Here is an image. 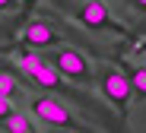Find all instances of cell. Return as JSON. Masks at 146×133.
<instances>
[{"instance_id":"13","label":"cell","mask_w":146,"mask_h":133,"mask_svg":"<svg viewBox=\"0 0 146 133\" xmlns=\"http://www.w3.org/2000/svg\"><path fill=\"white\" fill-rule=\"evenodd\" d=\"M22 3H26V7H32V3H38V0H22Z\"/></svg>"},{"instance_id":"14","label":"cell","mask_w":146,"mask_h":133,"mask_svg":"<svg viewBox=\"0 0 146 133\" xmlns=\"http://www.w3.org/2000/svg\"><path fill=\"white\" fill-rule=\"evenodd\" d=\"M140 51H143V54H146V41H140Z\"/></svg>"},{"instance_id":"3","label":"cell","mask_w":146,"mask_h":133,"mask_svg":"<svg viewBox=\"0 0 146 133\" xmlns=\"http://www.w3.org/2000/svg\"><path fill=\"white\" fill-rule=\"evenodd\" d=\"M105 101L111 105V108L121 114V117H127V105H130V95H133V86H130V76L127 73H121L114 67H108L102 73V83H99Z\"/></svg>"},{"instance_id":"10","label":"cell","mask_w":146,"mask_h":133,"mask_svg":"<svg viewBox=\"0 0 146 133\" xmlns=\"http://www.w3.org/2000/svg\"><path fill=\"white\" fill-rule=\"evenodd\" d=\"M13 114H16V108H13V98H10V95H0V124H7Z\"/></svg>"},{"instance_id":"5","label":"cell","mask_w":146,"mask_h":133,"mask_svg":"<svg viewBox=\"0 0 146 133\" xmlns=\"http://www.w3.org/2000/svg\"><path fill=\"white\" fill-rule=\"evenodd\" d=\"M32 111H35V117L38 120H44V124H51V127H76V120H73V114H70V108L64 101H57V98H51V95H41V98H32Z\"/></svg>"},{"instance_id":"2","label":"cell","mask_w":146,"mask_h":133,"mask_svg":"<svg viewBox=\"0 0 146 133\" xmlns=\"http://www.w3.org/2000/svg\"><path fill=\"white\" fill-rule=\"evenodd\" d=\"M19 67H22V73H29L41 89H51V92L70 89L67 79L57 73V67L48 60V54H22V57H19Z\"/></svg>"},{"instance_id":"7","label":"cell","mask_w":146,"mask_h":133,"mask_svg":"<svg viewBox=\"0 0 146 133\" xmlns=\"http://www.w3.org/2000/svg\"><path fill=\"white\" fill-rule=\"evenodd\" d=\"M130 86H133V95L140 98V101H146V67H133L130 73Z\"/></svg>"},{"instance_id":"11","label":"cell","mask_w":146,"mask_h":133,"mask_svg":"<svg viewBox=\"0 0 146 133\" xmlns=\"http://www.w3.org/2000/svg\"><path fill=\"white\" fill-rule=\"evenodd\" d=\"M19 3H22V0H0V13H13Z\"/></svg>"},{"instance_id":"15","label":"cell","mask_w":146,"mask_h":133,"mask_svg":"<svg viewBox=\"0 0 146 133\" xmlns=\"http://www.w3.org/2000/svg\"><path fill=\"white\" fill-rule=\"evenodd\" d=\"M64 133H70V130H64Z\"/></svg>"},{"instance_id":"9","label":"cell","mask_w":146,"mask_h":133,"mask_svg":"<svg viewBox=\"0 0 146 133\" xmlns=\"http://www.w3.org/2000/svg\"><path fill=\"white\" fill-rule=\"evenodd\" d=\"M0 95H16V76L13 73H0Z\"/></svg>"},{"instance_id":"8","label":"cell","mask_w":146,"mask_h":133,"mask_svg":"<svg viewBox=\"0 0 146 133\" xmlns=\"http://www.w3.org/2000/svg\"><path fill=\"white\" fill-rule=\"evenodd\" d=\"M3 127H7V133H35V130H32V120H29L26 114H19V111H16Z\"/></svg>"},{"instance_id":"1","label":"cell","mask_w":146,"mask_h":133,"mask_svg":"<svg viewBox=\"0 0 146 133\" xmlns=\"http://www.w3.org/2000/svg\"><path fill=\"white\" fill-rule=\"evenodd\" d=\"M48 60H51V64L57 67V73L67 79V83L89 86V83H92V76H95L92 60L83 54V51H76V48H67V44H60V48H54L51 54H48Z\"/></svg>"},{"instance_id":"12","label":"cell","mask_w":146,"mask_h":133,"mask_svg":"<svg viewBox=\"0 0 146 133\" xmlns=\"http://www.w3.org/2000/svg\"><path fill=\"white\" fill-rule=\"evenodd\" d=\"M130 7L140 10V13H146V0H130Z\"/></svg>"},{"instance_id":"6","label":"cell","mask_w":146,"mask_h":133,"mask_svg":"<svg viewBox=\"0 0 146 133\" xmlns=\"http://www.w3.org/2000/svg\"><path fill=\"white\" fill-rule=\"evenodd\" d=\"M22 41H26L29 48H38V51H44V48H60V35H57L48 22H41V19L22 29Z\"/></svg>"},{"instance_id":"4","label":"cell","mask_w":146,"mask_h":133,"mask_svg":"<svg viewBox=\"0 0 146 133\" xmlns=\"http://www.w3.org/2000/svg\"><path fill=\"white\" fill-rule=\"evenodd\" d=\"M73 16H76L86 29H92V32H102V29H108V32H121V22L111 16V10L102 3V0H83V3L73 10Z\"/></svg>"}]
</instances>
